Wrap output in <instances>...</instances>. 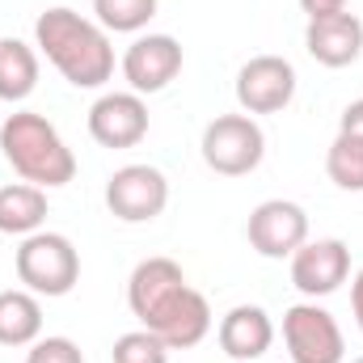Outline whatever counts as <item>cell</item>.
<instances>
[{
  "label": "cell",
  "mask_w": 363,
  "mask_h": 363,
  "mask_svg": "<svg viewBox=\"0 0 363 363\" xmlns=\"http://www.w3.org/2000/svg\"><path fill=\"white\" fill-rule=\"evenodd\" d=\"M144 330H152L169 351H190V347H199V342L211 334V308H207V296L194 291V287L186 283L178 296L152 317V325H144Z\"/></svg>",
  "instance_id": "obj_12"
},
{
  "label": "cell",
  "mask_w": 363,
  "mask_h": 363,
  "mask_svg": "<svg viewBox=\"0 0 363 363\" xmlns=\"http://www.w3.org/2000/svg\"><path fill=\"white\" fill-rule=\"evenodd\" d=\"M38 85V55L21 38H0V97L26 101Z\"/></svg>",
  "instance_id": "obj_18"
},
{
  "label": "cell",
  "mask_w": 363,
  "mask_h": 363,
  "mask_svg": "<svg viewBox=\"0 0 363 363\" xmlns=\"http://www.w3.org/2000/svg\"><path fill=\"white\" fill-rule=\"evenodd\" d=\"M97 26L114 34H135L157 17V0H93Z\"/></svg>",
  "instance_id": "obj_20"
},
{
  "label": "cell",
  "mask_w": 363,
  "mask_h": 363,
  "mask_svg": "<svg viewBox=\"0 0 363 363\" xmlns=\"http://www.w3.org/2000/svg\"><path fill=\"white\" fill-rule=\"evenodd\" d=\"M203 161L207 169L224 178H245L267 157V135L254 123V114H220L203 127Z\"/></svg>",
  "instance_id": "obj_4"
},
{
  "label": "cell",
  "mask_w": 363,
  "mask_h": 363,
  "mask_svg": "<svg viewBox=\"0 0 363 363\" xmlns=\"http://www.w3.org/2000/svg\"><path fill=\"white\" fill-rule=\"evenodd\" d=\"M304 51L325 68H347L363 55V21L355 13L317 17L304 30Z\"/></svg>",
  "instance_id": "obj_14"
},
{
  "label": "cell",
  "mask_w": 363,
  "mask_h": 363,
  "mask_svg": "<svg viewBox=\"0 0 363 363\" xmlns=\"http://www.w3.org/2000/svg\"><path fill=\"white\" fill-rule=\"evenodd\" d=\"M351 363H363V355H359V359H351Z\"/></svg>",
  "instance_id": "obj_26"
},
{
  "label": "cell",
  "mask_w": 363,
  "mask_h": 363,
  "mask_svg": "<svg viewBox=\"0 0 363 363\" xmlns=\"http://www.w3.org/2000/svg\"><path fill=\"white\" fill-rule=\"evenodd\" d=\"M114 363H169V347L152 334V330H131L114 342L110 351Z\"/></svg>",
  "instance_id": "obj_21"
},
{
  "label": "cell",
  "mask_w": 363,
  "mask_h": 363,
  "mask_svg": "<svg viewBox=\"0 0 363 363\" xmlns=\"http://www.w3.org/2000/svg\"><path fill=\"white\" fill-rule=\"evenodd\" d=\"M47 220V190L30 182L0 186V233L9 237H30Z\"/></svg>",
  "instance_id": "obj_16"
},
{
  "label": "cell",
  "mask_w": 363,
  "mask_h": 363,
  "mask_svg": "<svg viewBox=\"0 0 363 363\" xmlns=\"http://www.w3.org/2000/svg\"><path fill=\"white\" fill-rule=\"evenodd\" d=\"M182 72V43L174 34H144L123 55V81L131 93H161L178 81Z\"/></svg>",
  "instance_id": "obj_8"
},
{
  "label": "cell",
  "mask_w": 363,
  "mask_h": 363,
  "mask_svg": "<svg viewBox=\"0 0 363 363\" xmlns=\"http://www.w3.org/2000/svg\"><path fill=\"white\" fill-rule=\"evenodd\" d=\"M43 338V304L34 291H0V347H34Z\"/></svg>",
  "instance_id": "obj_17"
},
{
  "label": "cell",
  "mask_w": 363,
  "mask_h": 363,
  "mask_svg": "<svg viewBox=\"0 0 363 363\" xmlns=\"http://www.w3.org/2000/svg\"><path fill=\"white\" fill-rule=\"evenodd\" d=\"M347 279H351V250H347L338 237L304 241V245L291 254V283H296L308 300L338 291Z\"/></svg>",
  "instance_id": "obj_10"
},
{
  "label": "cell",
  "mask_w": 363,
  "mask_h": 363,
  "mask_svg": "<svg viewBox=\"0 0 363 363\" xmlns=\"http://www.w3.org/2000/svg\"><path fill=\"white\" fill-rule=\"evenodd\" d=\"M26 363H85V355L72 338H38L26 351Z\"/></svg>",
  "instance_id": "obj_22"
},
{
  "label": "cell",
  "mask_w": 363,
  "mask_h": 363,
  "mask_svg": "<svg viewBox=\"0 0 363 363\" xmlns=\"http://www.w3.org/2000/svg\"><path fill=\"white\" fill-rule=\"evenodd\" d=\"M245 237L250 245L262 254V258H291L304 241H308V216L300 203H287V199H267L250 211V224H245Z\"/></svg>",
  "instance_id": "obj_7"
},
{
  "label": "cell",
  "mask_w": 363,
  "mask_h": 363,
  "mask_svg": "<svg viewBox=\"0 0 363 363\" xmlns=\"http://www.w3.org/2000/svg\"><path fill=\"white\" fill-rule=\"evenodd\" d=\"M0 152L4 161L30 182V186H68L77 178V157L72 148L60 140V131L34 114V110H17L0 123Z\"/></svg>",
  "instance_id": "obj_2"
},
{
  "label": "cell",
  "mask_w": 363,
  "mask_h": 363,
  "mask_svg": "<svg viewBox=\"0 0 363 363\" xmlns=\"http://www.w3.org/2000/svg\"><path fill=\"white\" fill-rule=\"evenodd\" d=\"M169 203V182L152 165H123L106 182V207L123 224H148L165 211Z\"/></svg>",
  "instance_id": "obj_6"
},
{
  "label": "cell",
  "mask_w": 363,
  "mask_h": 363,
  "mask_svg": "<svg viewBox=\"0 0 363 363\" xmlns=\"http://www.w3.org/2000/svg\"><path fill=\"white\" fill-rule=\"evenodd\" d=\"M325 174L338 190H363V135L338 131L325 152Z\"/></svg>",
  "instance_id": "obj_19"
},
{
  "label": "cell",
  "mask_w": 363,
  "mask_h": 363,
  "mask_svg": "<svg viewBox=\"0 0 363 363\" xmlns=\"http://www.w3.org/2000/svg\"><path fill=\"white\" fill-rule=\"evenodd\" d=\"M182 287H186V274H182L174 258H144L127 279V304L144 325H152V317L178 296Z\"/></svg>",
  "instance_id": "obj_13"
},
{
  "label": "cell",
  "mask_w": 363,
  "mask_h": 363,
  "mask_svg": "<svg viewBox=\"0 0 363 363\" xmlns=\"http://www.w3.org/2000/svg\"><path fill=\"white\" fill-rule=\"evenodd\" d=\"M274 342V325L267 317V308L258 304H237L224 313L220 321V351L228 359H241V363H258Z\"/></svg>",
  "instance_id": "obj_15"
},
{
  "label": "cell",
  "mask_w": 363,
  "mask_h": 363,
  "mask_svg": "<svg viewBox=\"0 0 363 363\" xmlns=\"http://www.w3.org/2000/svg\"><path fill=\"white\" fill-rule=\"evenodd\" d=\"M17 279L34 296H68L81 283V254L64 233H30L17 250Z\"/></svg>",
  "instance_id": "obj_3"
},
{
  "label": "cell",
  "mask_w": 363,
  "mask_h": 363,
  "mask_svg": "<svg viewBox=\"0 0 363 363\" xmlns=\"http://www.w3.org/2000/svg\"><path fill=\"white\" fill-rule=\"evenodd\" d=\"M296 97V68L283 55H254L237 72V101L245 114H279Z\"/></svg>",
  "instance_id": "obj_9"
},
{
  "label": "cell",
  "mask_w": 363,
  "mask_h": 363,
  "mask_svg": "<svg viewBox=\"0 0 363 363\" xmlns=\"http://www.w3.org/2000/svg\"><path fill=\"white\" fill-rule=\"evenodd\" d=\"M38 51L60 68V77L77 89H101L114 77V47L106 30L72 13V9H47L34 21Z\"/></svg>",
  "instance_id": "obj_1"
},
{
  "label": "cell",
  "mask_w": 363,
  "mask_h": 363,
  "mask_svg": "<svg viewBox=\"0 0 363 363\" xmlns=\"http://www.w3.org/2000/svg\"><path fill=\"white\" fill-rule=\"evenodd\" d=\"M304 17L317 21V17H334V13H347V0H300Z\"/></svg>",
  "instance_id": "obj_23"
},
{
  "label": "cell",
  "mask_w": 363,
  "mask_h": 363,
  "mask_svg": "<svg viewBox=\"0 0 363 363\" xmlns=\"http://www.w3.org/2000/svg\"><path fill=\"white\" fill-rule=\"evenodd\" d=\"M283 342L291 363H342L347 338L321 304H291L283 313Z\"/></svg>",
  "instance_id": "obj_5"
},
{
  "label": "cell",
  "mask_w": 363,
  "mask_h": 363,
  "mask_svg": "<svg viewBox=\"0 0 363 363\" xmlns=\"http://www.w3.org/2000/svg\"><path fill=\"white\" fill-rule=\"evenodd\" d=\"M351 308H355V321H359V330H363V271L351 279Z\"/></svg>",
  "instance_id": "obj_25"
},
{
  "label": "cell",
  "mask_w": 363,
  "mask_h": 363,
  "mask_svg": "<svg viewBox=\"0 0 363 363\" xmlns=\"http://www.w3.org/2000/svg\"><path fill=\"white\" fill-rule=\"evenodd\" d=\"M338 131L363 135V97H359V101H351V106L342 110V118H338Z\"/></svg>",
  "instance_id": "obj_24"
},
{
  "label": "cell",
  "mask_w": 363,
  "mask_h": 363,
  "mask_svg": "<svg viewBox=\"0 0 363 363\" xmlns=\"http://www.w3.org/2000/svg\"><path fill=\"white\" fill-rule=\"evenodd\" d=\"M89 135L101 148H135L148 135V106L140 93H101L89 110Z\"/></svg>",
  "instance_id": "obj_11"
}]
</instances>
